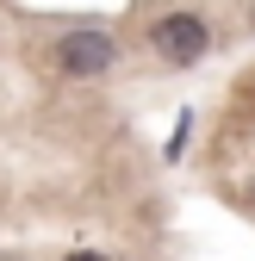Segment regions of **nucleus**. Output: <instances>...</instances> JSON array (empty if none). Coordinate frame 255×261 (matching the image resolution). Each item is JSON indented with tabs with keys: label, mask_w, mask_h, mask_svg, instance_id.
Listing matches in <instances>:
<instances>
[{
	"label": "nucleus",
	"mask_w": 255,
	"mask_h": 261,
	"mask_svg": "<svg viewBox=\"0 0 255 261\" xmlns=\"http://www.w3.org/2000/svg\"><path fill=\"white\" fill-rule=\"evenodd\" d=\"M149 50L162 56V62H174V69H187V62H199V56L212 50V31H206L199 13H168V19H156Z\"/></svg>",
	"instance_id": "nucleus-2"
},
{
	"label": "nucleus",
	"mask_w": 255,
	"mask_h": 261,
	"mask_svg": "<svg viewBox=\"0 0 255 261\" xmlns=\"http://www.w3.org/2000/svg\"><path fill=\"white\" fill-rule=\"evenodd\" d=\"M0 261H25V255H7V249H0Z\"/></svg>",
	"instance_id": "nucleus-4"
},
{
	"label": "nucleus",
	"mask_w": 255,
	"mask_h": 261,
	"mask_svg": "<svg viewBox=\"0 0 255 261\" xmlns=\"http://www.w3.org/2000/svg\"><path fill=\"white\" fill-rule=\"evenodd\" d=\"M62 261H112V255H93V249H75V255H62Z\"/></svg>",
	"instance_id": "nucleus-3"
},
{
	"label": "nucleus",
	"mask_w": 255,
	"mask_h": 261,
	"mask_svg": "<svg viewBox=\"0 0 255 261\" xmlns=\"http://www.w3.org/2000/svg\"><path fill=\"white\" fill-rule=\"evenodd\" d=\"M112 62H118V44L106 31H62L50 44V69L69 75V81H93V75H106Z\"/></svg>",
	"instance_id": "nucleus-1"
}]
</instances>
